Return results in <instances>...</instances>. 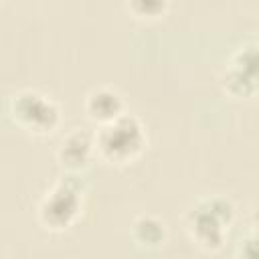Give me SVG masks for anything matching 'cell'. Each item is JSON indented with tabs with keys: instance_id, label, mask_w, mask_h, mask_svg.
Here are the masks:
<instances>
[{
	"instance_id": "6da1fadb",
	"label": "cell",
	"mask_w": 259,
	"mask_h": 259,
	"mask_svg": "<svg viewBox=\"0 0 259 259\" xmlns=\"http://www.w3.org/2000/svg\"><path fill=\"white\" fill-rule=\"evenodd\" d=\"M235 223V204L221 194L202 196L182 214V227L192 245L204 253H219Z\"/></svg>"
},
{
	"instance_id": "9c48e42d",
	"label": "cell",
	"mask_w": 259,
	"mask_h": 259,
	"mask_svg": "<svg viewBox=\"0 0 259 259\" xmlns=\"http://www.w3.org/2000/svg\"><path fill=\"white\" fill-rule=\"evenodd\" d=\"M123 6L134 20L154 24L168 14L170 0H123Z\"/></svg>"
},
{
	"instance_id": "8fae6325",
	"label": "cell",
	"mask_w": 259,
	"mask_h": 259,
	"mask_svg": "<svg viewBox=\"0 0 259 259\" xmlns=\"http://www.w3.org/2000/svg\"><path fill=\"white\" fill-rule=\"evenodd\" d=\"M251 231H255L257 235H259V204L253 208V212H251Z\"/></svg>"
},
{
	"instance_id": "7c38bea8",
	"label": "cell",
	"mask_w": 259,
	"mask_h": 259,
	"mask_svg": "<svg viewBox=\"0 0 259 259\" xmlns=\"http://www.w3.org/2000/svg\"><path fill=\"white\" fill-rule=\"evenodd\" d=\"M257 45H259V40H257Z\"/></svg>"
},
{
	"instance_id": "8992f818",
	"label": "cell",
	"mask_w": 259,
	"mask_h": 259,
	"mask_svg": "<svg viewBox=\"0 0 259 259\" xmlns=\"http://www.w3.org/2000/svg\"><path fill=\"white\" fill-rule=\"evenodd\" d=\"M57 164L63 172L83 174L91 162L97 158L95 154V132H87L83 127H75L63 136L55 150Z\"/></svg>"
},
{
	"instance_id": "3957f363",
	"label": "cell",
	"mask_w": 259,
	"mask_h": 259,
	"mask_svg": "<svg viewBox=\"0 0 259 259\" xmlns=\"http://www.w3.org/2000/svg\"><path fill=\"white\" fill-rule=\"evenodd\" d=\"M148 150V132L140 117L123 113L117 119L95 130L97 160L113 166L127 168L136 164Z\"/></svg>"
},
{
	"instance_id": "5b68a950",
	"label": "cell",
	"mask_w": 259,
	"mask_h": 259,
	"mask_svg": "<svg viewBox=\"0 0 259 259\" xmlns=\"http://www.w3.org/2000/svg\"><path fill=\"white\" fill-rule=\"evenodd\" d=\"M219 87L237 101L259 95V45H245L229 57L219 73Z\"/></svg>"
},
{
	"instance_id": "277c9868",
	"label": "cell",
	"mask_w": 259,
	"mask_h": 259,
	"mask_svg": "<svg viewBox=\"0 0 259 259\" xmlns=\"http://www.w3.org/2000/svg\"><path fill=\"white\" fill-rule=\"evenodd\" d=\"M8 119L30 138H49L61 125L59 103L38 89H20L8 99Z\"/></svg>"
},
{
	"instance_id": "ba28073f",
	"label": "cell",
	"mask_w": 259,
	"mask_h": 259,
	"mask_svg": "<svg viewBox=\"0 0 259 259\" xmlns=\"http://www.w3.org/2000/svg\"><path fill=\"white\" fill-rule=\"evenodd\" d=\"M130 237L136 243V247L144 251H158L168 241V227L160 217L142 212L132 221Z\"/></svg>"
},
{
	"instance_id": "7a4b0ae2",
	"label": "cell",
	"mask_w": 259,
	"mask_h": 259,
	"mask_svg": "<svg viewBox=\"0 0 259 259\" xmlns=\"http://www.w3.org/2000/svg\"><path fill=\"white\" fill-rule=\"evenodd\" d=\"M85 194L87 182L83 180V176L75 172H63V176L38 200V225L53 235H63L71 231L83 217Z\"/></svg>"
},
{
	"instance_id": "52a82bcc",
	"label": "cell",
	"mask_w": 259,
	"mask_h": 259,
	"mask_svg": "<svg viewBox=\"0 0 259 259\" xmlns=\"http://www.w3.org/2000/svg\"><path fill=\"white\" fill-rule=\"evenodd\" d=\"M83 113L93 125H105L125 113L123 97L113 87H93L83 99Z\"/></svg>"
},
{
	"instance_id": "30bf717a",
	"label": "cell",
	"mask_w": 259,
	"mask_h": 259,
	"mask_svg": "<svg viewBox=\"0 0 259 259\" xmlns=\"http://www.w3.org/2000/svg\"><path fill=\"white\" fill-rule=\"evenodd\" d=\"M235 257L241 259H259V235L251 231L247 237H243L235 249Z\"/></svg>"
}]
</instances>
